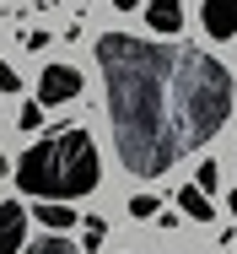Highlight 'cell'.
Masks as SVG:
<instances>
[{
    "mask_svg": "<svg viewBox=\"0 0 237 254\" xmlns=\"http://www.w3.org/2000/svg\"><path fill=\"white\" fill-rule=\"evenodd\" d=\"M178 211H184L189 222H210V216H216V205H210V195H199L194 184H184V190H178Z\"/></svg>",
    "mask_w": 237,
    "mask_h": 254,
    "instance_id": "8",
    "label": "cell"
},
{
    "mask_svg": "<svg viewBox=\"0 0 237 254\" xmlns=\"http://www.w3.org/2000/svg\"><path fill=\"white\" fill-rule=\"evenodd\" d=\"M145 27L156 38H173L184 27V0H145Z\"/></svg>",
    "mask_w": 237,
    "mask_h": 254,
    "instance_id": "6",
    "label": "cell"
},
{
    "mask_svg": "<svg viewBox=\"0 0 237 254\" xmlns=\"http://www.w3.org/2000/svg\"><path fill=\"white\" fill-rule=\"evenodd\" d=\"M102 238H108V222H102V216H87V222H81V254L102 249Z\"/></svg>",
    "mask_w": 237,
    "mask_h": 254,
    "instance_id": "10",
    "label": "cell"
},
{
    "mask_svg": "<svg viewBox=\"0 0 237 254\" xmlns=\"http://www.w3.org/2000/svg\"><path fill=\"white\" fill-rule=\"evenodd\" d=\"M27 249V211L16 200H0V254H22Z\"/></svg>",
    "mask_w": 237,
    "mask_h": 254,
    "instance_id": "4",
    "label": "cell"
},
{
    "mask_svg": "<svg viewBox=\"0 0 237 254\" xmlns=\"http://www.w3.org/2000/svg\"><path fill=\"white\" fill-rule=\"evenodd\" d=\"M16 87H22V76H16V70L0 60V92H16Z\"/></svg>",
    "mask_w": 237,
    "mask_h": 254,
    "instance_id": "14",
    "label": "cell"
},
{
    "mask_svg": "<svg viewBox=\"0 0 237 254\" xmlns=\"http://www.w3.org/2000/svg\"><path fill=\"white\" fill-rule=\"evenodd\" d=\"M113 5H119V11H135V5H141V0H113Z\"/></svg>",
    "mask_w": 237,
    "mask_h": 254,
    "instance_id": "16",
    "label": "cell"
},
{
    "mask_svg": "<svg viewBox=\"0 0 237 254\" xmlns=\"http://www.w3.org/2000/svg\"><path fill=\"white\" fill-rule=\"evenodd\" d=\"M199 22H205L210 38H237V0H205Z\"/></svg>",
    "mask_w": 237,
    "mask_h": 254,
    "instance_id": "5",
    "label": "cell"
},
{
    "mask_svg": "<svg viewBox=\"0 0 237 254\" xmlns=\"http://www.w3.org/2000/svg\"><path fill=\"white\" fill-rule=\"evenodd\" d=\"M216 184H221V168H216V162H199V173H194V190H199V195H216Z\"/></svg>",
    "mask_w": 237,
    "mask_h": 254,
    "instance_id": "11",
    "label": "cell"
},
{
    "mask_svg": "<svg viewBox=\"0 0 237 254\" xmlns=\"http://www.w3.org/2000/svg\"><path fill=\"white\" fill-rule=\"evenodd\" d=\"M38 125H44V108H38V103H22V108H16V130L27 135V130H38Z\"/></svg>",
    "mask_w": 237,
    "mask_h": 254,
    "instance_id": "12",
    "label": "cell"
},
{
    "mask_svg": "<svg viewBox=\"0 0 237 254\" xmlns=\"http://www.w3.org/2000/svg\"><path fill=\"white\" fill-rule=\"evenodd\" d=\"M22 44H27V49H44V44H48V33H38V27L27 33V27H22Z\"/></svg>",
    "mask_w": 237,
    "mask_h": 254,
    "instance_id": "15",
    "label": "cell"
},
{
    "mask_svg": "<svg viewBox=\"0 0 237 254\" xmlns=\"http://www.w3.org/2000/svg\"><path fill=\"white\" fill-rule=\"evenodd\" d=\"M227 205H232V216H237V190H232V195H227Z\"/></svg>",
    "mask_w": 237,
    "mask_h": 254,
    "instance_id": "17",
    "label": "cell"
},
{
    "mask_svg": "<svg viewBox=\"0 0 237 254\" xmlns=\"http://www.w3.org/2000/svg\"><path fill=\"white\" fill-rule=\"evenodd\" d=\"M16 173V190L22 195H38V200H81L102 184V162H97V141L81 125H59L48 130L44 141H33L22 162L11 168Z\"/></svg>",
    "mask_w": 237,
    "mask_h": 254,
    "instance_id": "2",
    "label": "cell"
},
{
    "mask_svg": "<svg viewBox=\"0 0 237 254\" xmlns=\"http://www.w3.org/2000/svg\"><path fill=\"white\" fill-rule=\"evenodd\" d=\"M70 98H81V70L76 65H44V76H38V108H59Z\"/></svg>",
    "mask_w": 237,
    "mask_h": 254,
    "instance_id": "3",
    "label": "cell"
},
{
    "mask_svg": "<svg viewBox=\"0 0 237 254\" xmlns=\"http://www.w3.org/2000/svg\"><path fill=\"white\" fill-rule=\"evenodd\" d=\"M22 254H81V244H70L65 233H44V238H33Z\"/></svg>",
    "mask_w": 237,
    "mask_h": 254,
    "instance_id": "9",
    "label": "cell"
},
{
    "mask_svg": "<svg viewBox=\"0 0 237 254\" xmlns=\"http://www.w3.org/2000/svg\"><path fill=\"white\" fill-rule=\"evenodd\" d=\"M97 70L119 162L135 179H162L189 152L216 141L232 119V70L189 44H156L130 33L97 38Z\"/></svg>",
    "mask_w": 237,
    "mask_h": 254,
    "instance_id": "1",
    "label": "cell"
},
{
    "mask_svg": "<svg viewBox=\"0 0 237 254\" xmlns=\"http://www.w3.org/2000/svg\"><path fill=\"white\" fill-rule=\"evenodd\" d=\"M130 216H135V222H151V216H156V195H135V200H130Z\"/></svg>",
    "mask_w": 237,
    "mask_h": 254,
    "instance_id": "13",
    "label": "cell"
},
{
    "mask_svg": "<svg viewBox=\"0 0 237 254\" xmlns=\"http://www.w3.org/2000/svg\"><path fill=\"white\" fill-rule=\"evenodd\" d=\"M0 173H11V162H5V152H0Z\"/></svg>",
    "mask_w": 237,
    "mask_h": 254,
    "instance_id": "18",
    "label": "cell"
},
{
    "mask_svg": "<svg viewBox=\"0 0 237 254\" xmlns=\"http://www.w3.org/2000/svg\"><path fill=\"white\" fill-rule=\"evenodd\" d=\"M33 216L44 222L48 233H70L81 216H76V205H65V200H44V205H33Z\"/></svg>",
    "mask_w": 237,
    "mask_h": 254,
    "instance_id": "7",
    "label": "cell"
}]
</instances>
